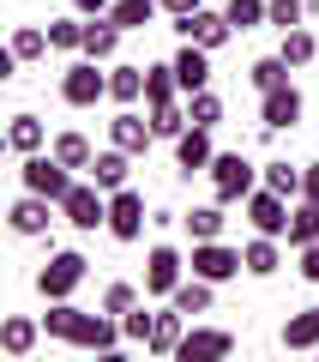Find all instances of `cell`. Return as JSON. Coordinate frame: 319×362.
I'll use <instances>...</instances> for the list:
<instances>
[{
  "label": "cell",
  "mask_w": 319,
  "mask_h": 362,
  "mask_svg": "<svg viewBox=\"0 0 319 362\" xmlns=\"http://www.w3.org/2000/svg\"><path fill=\"white\" fill-rule=\"evenodd\" d=\"M139 302H151V296H145V284H127V278H115V284L102 290V308L115 314V320H121V314H133Z\"/></svg>",
  "instance_id": "cell-39"
},
{
  "label": "cell",
  "mask_w": 319,
  "mask_h": 362,
  "mask_svg": "<svg viewBox=\"0 0 319 362\" xmlns=\"http://www.w3.org/2000/svg\"><path fill=\"white\" fill-rule=\"evenodd\" d=\"M175 78H181V97L205 90V85H211V49H199V42H181V49H175Z\"/></svg>",
  "instance_id": "cell-17"
},
{
  "label": "cell",
  "mask_w": 319,
  "mask_h": 362,
  "mask_svg": "<svg viewBox=\"0 0 319 362\" xmlns=\"http://www.w3.org/2000/svg\"><path fill=\"white\" fill-rule=\"evenodd\" d=\"M199 6H205V0H163L169 18H187V13H199Z\"/></svg>",
  "instance_id": "cell-46"
},
{
  "label": "cell",
  "mask_w": 319,
  "mask_h": 362,
  "mask_svg": "<svg viewBox=\"0 0 319 362\" xmlns=\"http://www.w3.org/2000/svg\"><path fill=\"white\" fill-rule=\"evenodd\" d=\"M42 332L61 338V344H73V350H97V356H115L121 338H127V332H121V320H115L109 308L90 314V308H78L73 296H66V302H49V314H42Z\"/></svg>",
  "instance_id": "cell-1"
},
{
  "label": "cell",
  "mask_w": 319,
  "mask_h": 362,
  "mask_svg": "<svg viewBox=\"0 0 319 362\" xmlns=\"http://www.w3.org/2000/svg\"><path fill=\"white\" fill-rule=\"evenodd\" d=\"M187 115H193V127H223V97L211 85L193 90V97H187Z\"/></svg>",
  "instance_id": "cell-40"
},
{
  "label": "cell",
  "mask_w": 319,
  "mask_h": 362,
  "mask_svg": "<svg viewBox=\"0 0 319 362\" xmlns=\"http://www.w3.org/2000/svg\"><path fill=\"white\" fill-rule=\"evenodd\" d=\"M289 73H295V66L283 61V54H259V61L247 66V85H253V90H277V85H289Z\"/></svg>",
  "instance_id": "cell-35"
},
{
  "label": "cell",
  "mask_w": 319,
  "mask_h": 362,
  "mask_svg": "<svg viewBox=\"0 0 319 362\" xmlns=\"http://www.w3.org/2000/svg\"><path fill=\"white\" fill-rule=\"evenodd\" d=\"M121 37H127V30H121L109 13L90 18V25H85V61H102V66H109V61H115V49H121Z\"/></svg>",
  "instance_id": "cell-23"
},
{
  "label": "cell",
  "mask_w": 319,
  "mask_h": 362,
  "mask_svg": "<svg viewBox=\"0 0 319 362\" xmlns=\"http://www.w3.org/2000/svg\"><path fill=\"white\" fill-rule=\"evenodd\" d=\"M61 218L73 223L78 235L109 230V194H102L97 181H73V187H66V199H61Z\"/></svg>",
  "instance_id": "cell-4"
},
{
  "label": "cell",
  "mask_w": 319,
  "mask_h": 362,
  "mask_svg": "<svg viewBox=\"0 0 319 362\" xmlns=\"http://www.w3.org/2000/svg\"><path fill=\"white\" fill-rule=\"evenodd\" d=\"M66 6H73V13H85V18H102L115 0H66Z\"/></svg>",
  "instance_id": "cell-44"
},
{
  "label": "cell",
  "mask_w": 319,
  "mask_h": 362,
  "mask_svg": "<svg viewBox=\"0 0 319 362\" xmlns=\"http://www.w3.org/2000/svg\"><path fill=\"white\" fill-rule=\"evenodd\" d=\"M181 278H187V259H181V247L157 242L151 254H145V296H151V302H169Z\"/></svg>",
  "instance_id": "cell-9"
},
{
  "label": "cell",
  "mask_w": 319,
  "mask_h": 362,
  "mask_svg": "<svg viewBox=\"0 0 319 362\" xmlns=\"http://www.w3.org/2000/svg\"><path fill=\"white\" fill-rule=\"evenodd\" d=\"M169 223H181V211H169V206H157V211H151V230H169Z\"/></svg>",
  "instance_id": "cell-47"
},
{
  "label": "cell",
  "mask_w": 319,
  "mask_h": 362,
  "mask_svg": "<svg viewBox=\"0 0 319 362\" xmlns=\"http://www.w3.org/2000/svg\"><path fill=\"white\" fill-rule=\"evenodd\" d=\"M145 223H151L145 194L139 187H115V194H109V235H115V242H139Z\"/></svg>",
  "instance_id": "cell-10"
},
{
  "label": "cell",
  "mask_w": 319,
  "mask_h": 362,
  "mask_svg": "<svg viewBox=\"0 0 319 362\" xmlns=\"http://www.w3.org/2000/svg\"><path fill=\"white\" fill-rule=\"evenodd\" d=\"M253 187H259V163L247 151H217L211 157V194H217L223 206H241Z\"/></svg>",
  "instance_id": "cell-2"
},
{
  "label": "cell",
  "mask_w": 319,
  "mask_h": 362,
  "mask_svg": "<svg viewBox=\"0 0 319 362\" xmlns=\"http://www.w3.org/2000/svg\"><path fill=\"white\" fill-rule=\"evenodd\" d=\"M175 97H181L175 61H157V66H145V109H151V103H175Z\"/></svg>",
  "instance_id": "cell-32"
},
{
  "label": "cell",
  "mask_w": 319,
  "mask_h": 362,
  "mask_svg": "<svg viewBox=\"0 0 319 362\" xmlns=\"http://www.w3.org/2000/svg\"><path fill=\"white\" fill-rule=\"evenodd\" d=\"M181 223H187L193 242H217L229 218H223V199H217V206H193V211H181Z\"/></svg>",
  "instance_id": "cell-34"
},
{
  "label": "cell",
  "mask_w": 319,
  "mask_h": 362,
  "mask_svg": "<svg viewBox=\"0 0 319 362\" xmlns=\"http://www.w3.org/2000/svg\"><path fill=\"white\" fill-rule=\"evenodd\" d=\"M61 97L73 109H97L102 97H109V66H102V61H73L61 73Z\"/></svg>",
  "instance_id": "cell-6"
},
{
  "label": "cell",
  "mask_w": 319,
  "mask_h": 362,
  "mask_svg": "<svg viewBox=\"0 0 319 362\" xmlns=\"http://www.w3.org/2000/svg\"><path fill=\"white\" fill-rule=\"evenodd\" d=\"M145 97V66H133V61H109V103H139Z\"/></svg>",
  "instance_id": "cell-24"
},
{
  "label": "cell",
  "mask_w": 319,
  "mask_h": 362,
  "mask_svg": "<svg viewBox=\"0 0 319 362\" xmlns=\"http://www.w3.org/2000/svg\"><path fill=\"white\" fill-rule=\"evenodd\" d=\"M277 338H283V350H319V302L307 314H289Z\"/></svg>",
  "instance_id": "cell-27"
},
{
  "label": "cell",
  "mask_w": 319,
  "mask_h": 362,
  "mask_svg": "<svg viewBox=\"0 0 319 362\" xmlns=\"http://www.w3.org/2000/svg\"><path fill=\"white\" fill-rule=\"evenodd\" d=\"M181 338H187V314L175 308V302H169V308H157V326H151V356H175L181 350Z\"/></svg>",
  "instance_id": "cell-22"
},
{
  "label": "cell",
  "mask_w": 319,
  "mask_h": 362,
  "mask_svg": "<svg viewBox=\"0 0 319 362\" xmlns=\"http://www.w3.org/2000/svg\"><path fill=\"white\" fill-rule=\"evenodd\" d=\"M193 278H211V284H229V278H241L247 272V259H241V247H229L217 235V242H193Z\"/></svg>",
  "instance_id": "cell-8"
},
{
  "label": "cell",
  "mask_w": 319,
  "mask_h": 362,
  "mask_svg": "<svg viewBox=\"0 0 319 362\" xmlns=\"http://www.w3.org/2000/svg\"><path fill=\"white\" fill-rule=\"evenodd\" d=\"M301 90L295 85H277V90H259V127L265 133H289L295 121H301Z\"/></svg>",
  "instance_id": "cell-14"
},
{
  "label": "cell",
  "mask_w": 319,
  "mask_h": 362,
  "mask_svg": "<svg viewBox=\"0 0 319 362\" xmlns=\"http://www.w3.org/2000/svg\"><path fill=\"white\" fill-rule=\"evenodd\" d=\"M6 151L13 157H30V151H49V127H42L30 109H18L13 121H6Z\"/></svg>",
  "instance_id": "cell-19"
},
{
  "label": "cell",
  "mask_w": 319,
  "mask_h": 362,
  "mask_svg": "<svg viewBox=\"0 0 319 362\" xmlns=\"http://www.w3.org/2000/svg\"><path fill=\"white\" fill-rule=\"evenodd\" d=\"M259 181H265V187H277L283 199H301V163H289V157L259 163Z\"/></svg>",
  "instance_id": "cell-33"
},
{
  "label": "cell",
  "mask_w": 319,
  "mask_h": 362,
  "mask_svg": "<svg viewBox=\"0 0 319 362\" xmlns=\"http://www.w3.org/2000/svg\"><path fill=\"white\" fill-rule=\"evenodd\" d=\"M6 49L18 54V66H30V61H42V54H49L54 42H49V30H42V25H13V37H6Z\"/></svg>",
  "instance_id": "cell-31"
},
{
  "label": "cell",
  "mask_w": 319,
  "mask_h": 362,
  "mask_svg": "<svg viewBox=\"0 0 319 362\" xmlns=\"http://www.w3.org/2000/svg\"><path fill=\"white\" fill-rule=\"evenodd\" d=\"M271 25H277V30L307 25V0H271Z\"/></svg>",
  "instance_id": "cell-42"
},
{
  "label": "cell",
  "mask_w": 319,
  "mask_h": 362,
  "mask_svg": "<svg viewBox=\"0 0 319 362\" xmlns=\"http://www.w3.org/2000/svg\"><path fill=\"white\" fill-rule=\"evenodd\" d=\"M277 54L289 66H313V54H319V37L307 25H295V30H283V42H277Z\"/></svg>",
  "instance_id": "cell-36"
},
{
  "label": "cell",
  "mask_w": 319,
  "mask_h": 362,
  "mask_svg": "<svg viewBox=\"0 0 319 362\" xmlns=\"http://www.w3.org/2000/svg\"><path fill=\"white\" fill-rule=\"evenodd\" d=\"M109 145H121V151H133V157H145L157 145V127H151V115H139V109H121L115 121H109Z\"/></svg>",
  "instance_id": "cell-16"
},
{
  "label": "cell",
  "mask_w": 319,
  "mask_h": 362,
  "mask_svg": "<svg viewBox=\"0 0 319 362\" xmlns=\"http://www.w3.org/2000/svg\"><path fill=\"white\" fill-rule=\"evenodd\" d=\"M37 338H42V320H30V314H6V320H0V350L13 362H25L30 350H37Z\"/></svg>",
  "instance_id": "cell-18"
},
{
  "label": "cell",
  "mask_w": 319,
  "mask_h": 362,
  "mask_svg": "<svg viewBox=\"0 0 319 362\" xmlns=\"http://www.w3.org/2000/svg\"><path fill=\"white\" fill-rule=\"evenodd\" d=\"M211 157H217V145H211V127H187L175 139V175L193 181V175H211Z\"/></svg>",
  "instance_id": "cell-15"
},
{
  "label": "cell",
  "mask_w": 319,
  "mask_h": 362,
  "mask_svg": "<svg viewBox=\"0 0 319 362\" xmlns=\"http://www.w3.org/2000/svg\"><path fill=\"white\" fill-rule=\"evenodd\" d=\"M241 259H247V278H277L283 272V235H259L253 230V242L241 247Z\"/></svg>",
  "instance_id": "cell-20"
},
{
  "label": "cell",
  "mask_w": 319,
  "mask_h": 362,
  "mask_svg": "<svg viewBox=\"0 0 319 362\" xmlns=\"http://www.w3.org/2000/svg\"><path fill=\"white\" fill-rule=\"evenodd\" d=\"M175 356L181 362H223V356H235V332L229 326H187Z\"/></svg>",
  "instance_id": "cell-12"
},
{
  "label": "cell",
  "mask_w": 319,
  "mask_h": 362,
  "mask_svg": "<svg viewBox=\"0 0 319 362\" xmlns=\"http://www.w3.org/2000/svg\"><path fill=\"white\" fill-rule=\"evenodd\" d=\"M157 13H163V0H115V6H109V18H115L121 30H145Z\"/></svg>",
  "instance_id": "cell-37"
},
{
  "label": "cell",
  "mask_w": 319,
  "mask_h": 362,
  "mask_svg": "<svg viewBox=\"0 0 319 362\" xmlns=\"http://www.w3.org/2000/svg\"><path fill=\"white\" fill-rule=\"evenodd\" d=\"M301 199H319V163H301Z\"/></svg>",
  "instance_id": "cell-45"
},
{
  "label": "cell",
  "mask_w": 319,
  "mask_h": 362,
  "mask_svg": "<svg viewBox=\"0 0 319 362\" xmlns=\"http://www.w3.org/2000/svg\"><path fill=\"white\" fill-rule=\"evenodd\" d=\"M85 175L97 181L102 194H115V187H127V175H133V151H121V145H109V151H97V163H90Z\"/></svg>",
  "instance_id": "cell-21"
},
{
  "label": "cell",
  "mask_w": 319,
  "mask_h": 362,
  "mask_svg": "<svg viewBox=\"0 0 319 362\" xmlns=\"http://www.w3.org/2000/svg\"><path fill=\"white\" fill-rule=\"evenodd\" d=\"M85 25H90L85 13H61V18H49V42H54L61 54H85Z\"/></svg>",
  "instance_id": "cell-30"
},
{
  "label": "cell",
  "mask_w": 319,
  "mask_h": 362,
  "mask_svg": "<svg viewBox=\"0 0 319 362\" xmlns=\"http://www.w3.org/2000/svg\"><path fill=\"white\" fill-rule=\"evenodd\" d=\"M18 181H25L30 194H42V199H54V206H61L66 187L78 181V169H66L54 151H30V157H18Z\"/></svg>",
  "instance_id": "cell-3"
},
{
  "label": "cell",
  "mask_w": 319,
  "mask_h": 362,
  "mask_svg": "<svg viewBox=\"0 0 319 362\" xmlns=\"http://www.w3.org/2000/svg\"><path fill=\"white\" fill-rule=\"evenodd\" d=\"M241 211H247V223H253L259 235H289V211H295V199H283L277 187H265V181H259L253 194L241 199Z\"/></svg>",
  "instance_id": "cell-7"
},
{
  "label": "cell",
  "mask_w": 319,
  "mask_h": 362,
  "mask_svg": "<svg viewBox=\"0 0 319 362\" xmlns=\"http://www.w3.org/2000/svg\"><path fill=\"white\" fill-rule=\"evenodd\" d=\"M151 326H157V308H151V302H139L133 314H121V332H127V344H151Z\"/></svg>",
  "instance_id": "cell-41"
},
{
  "label": "cell",
  "mask_w": 319,
  "mask_h": 362,
  "mask_svg": "<svg viewBox=\"0 0 319 362\" xmlns=\"http://www.w3.org/2000/svg\"><path fill=\"white\" fill-rule=\"evenodd\" d=\"M49 211H61V206L25 187V194H18L13 206H6V230H13V235H25V242H42V235H49V223H54Z\"/></svg>",
  "instance_id": "cell-11"
},
{
  "label": "cell",
  "mask_w": 319,
  "mask_h": 362,
  "mask_svg": "<svg viewBox=\"0 0 319 362\" xmlns=\"http://www.w3.org/2000/svg\"><path fill=\"white\" fill-rule=\"evenodd\" d=\"M169 302H175L181 314H211V302H217V284H211V278H181Z\"/></svg>",
  "instance_id": "cell-28"
},
{
  "label": "cell",
  "mask_w": 319,
  "mask_h": 362,
  "mask_svg": "<svg viewBox=\"0 0 319 362\" xmlns=\"http://www.w3.org/2000/svg\"><path fill=\"white\" fill-rule=\"evenodd\" d=\"M301 278H307V284H319V242L301 247Z\"/></svg>",
  "instance_id": "cell-43"
},
{
  "label": "cell",
  "mask_w": 319,
  "mask_h": 362,
  "mask_svg": "<svg viewBox=\"0 0 319 362\" xmlns=\"http://www.w3.org/2000/svg\"><path fill=\"white\" fill-rule=\"evenodd\" d=\"M283 242L301 254L307 242H319V199H295V211H289V235Z\"/></svg>",
  "instance_id": "cell-29"
},
{
  "label": "cell",
  "mask_w": 319,
  "mask_h": 362,
  "mask_svg": "<svg viewBox=\"0 0 319 362\" xmlns=\"http://www.w3.org/2000/svg\"><path fill=\"white\" fill-rule=\"evenodd\" d=\"M85 272H90V259L73 254V247H61V254L42 259V272H37V296H42V302H66L78 284H85Z\"/></svg>",
  "instance_id": "cell-5"
},
{
  "label": "cell",
  "mask_w": 319,
  "mask_h": 362,
  "mask_svg": "<svg viewBox=\"0 0 319 362\" xmlns=\"http://www.w3.org/2000/svg\"><path fill=\"white\" fill-rule=\"evenodd\" d=\"M175 30H181V42H199V49H211V54L235 37L229 13H211V6H199V13H187V18H175Z\"/></svg>",
  "instance_id": "cell-13"
},
{
  "label": "cell",
  "mask_w": 319,
  "mask_h": 362,
  "mask_svg": "<svg viewBox=\"0 0 319 362\" xmlns=\"http://www.w3.org/2000/svg\"><path fill=\"white\" fill-rule=\"evenodd\" d=\"M49 151L61 157L66 169H90V163H97V145H90V139H85V133H78V127L54 133V139H49Z\"/></svg>",
  "instance_id": "cell-26"
},
{
  "label": "cell",
  "mask_w": 319,
  "mask_h": 362,
  "mask_svg": "<svg viewBox=\"0 0 319 362\" xmlns=\"http://www.w3.org/2000/svg\"><path fill=\"white\" fill-rule=\"evenodd\" d=\"M223 13H229L235 37H241V30H259V25H271V0H229Z\"/></svg>",
  "instance_id": "cell-38"
},
{
  "label": "cell",
  "mask_w": 319,
  "mask_h": 362,
  "mask_svg": "<svg viewBox=\"0 0 319 362\" xmlns=\"http://www.w3.org/2000/svg\"><path fill=\"white\" fill-rule=\"evenodd\" d=\"M313 356H319V350H313Z\"/></svg>",
  "instance_id": "cell-48"
},
{
  "label": "cell",
  "mask_w": 319,
  "mask_h": 362,
  "mask_svg": "<svg viewBox=\"0 0 319 362\" xmlns=\"http://www.w3.org/2000/svg\"><path fill=\"white\" fill-rule=\"evenodd\" d=\"M145 115H151L157 139H169V145H175L181 133L193 127V115H187V97H175V103H151V109H145Z\"/></svg>",
  "instance_id": "cell-25"
}]
</instances>
